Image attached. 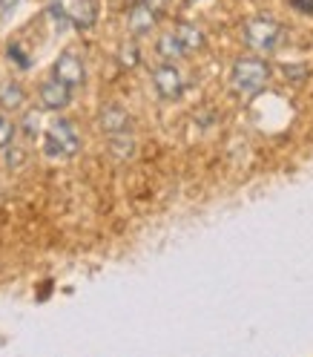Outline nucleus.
<instances>
[{"instance_id":"nucleus-1","label":"nucleus","mask_w":313,"mask_h":357,"mask_svg":"<svg viewBox=\"0 0 313 357\" xmlns=\"http://www.w3.org/2000/svg\"><path fill=\"white\" fill-rule=\"evenodd\" d=\"M230 81H233V89L239 96L250 98V96L262 93L264 84H267V63L262 58H241L233 63Z\"/></svg>"},{"instance_id":"nucleus-2","label":"nucleus","mask_w":313,"mask_h":357,"mask_svg":"<svg viewBox=\"0 0 313 357\" xmlns=\"http://www.w3.org/2000/svg\"><path fill=\"white\" fill-rule=\"evenodd\" d=\"M43 147H47V155H52V159H66V155H75L81 150V136H78L75 124L66 121V119L49 121L47 142H43Z\"/></svg>"},{"instance_id":"nucleus-3","label":"nucleus","mask_w":313,"mask_h":357,"mask_svg":"<svg viewBox=\"0 0 313 357\" xmlns=\"http://www.w3.org/2000/svg\"><path fill=\"white\" fill-rule=\"evenodd\" d=\"M282 38V26L271 17H248L241 26V40L256 52H273Z\"/></svg>"},{"instance_id":"nucleus-4","label":"nucleus","mask_w":313,"mask_h":357,"mask_svg":"<svg viewBox=\"0 0 313 357\" xmlns=\"http://www.w3.org/2000/svg\"><path fill=\"white\" fill-rule=\"evenodd\" d=\"M152 84H155V89H159V96L167 98V101H172V98H178L184 93V78L172 63H161L159 70L152 73Z\"/></svg>"},{"instance_id":"nucleus-5","label":"nucleus","mask_w":313,"mask_h":357,"mask_svg":"<svg viewBox=\"0 0 313 357\" xmlns=\"http://www.w3.org/2000/svg\"><path fill=\"white\" fill-rule=\"evenodd\" d=\"M40 107L43 109H63L66 104L72 101V86H66L63 81H58L55 75L49 81L40 84Z\"/></svg>"},{"instance_id":"nucleus-6","label":"nucleus","mask_w":313,"mask_h":357,"mask_svg":"<svg viewBox=\"0 0 313 357\" xmlns=\"http://www.w3.org/2000/svg\"><path fill=\"white\" fill-rule=\"evenodd\" d=\"M55 78L63 81L66 86H81L86 73H83V61L75 55V52H63L58 61H55Z\"/></svg>"},{"instance_id":"nucleus-7","label":"nucleus","mask_w":313,"mask_h":357,"mask_svg":"<svg viewBox=\"0 0 313 357\" xmlns=\"http://www.w3.org/2000/svg\"><path fill=\"white\" fill-rule=\"evenodd\" d=\"M66 17H70V24L78 26V29L95 26V20H98V0H72L70 9H66Z\"/></svg>"},{"instance_id":"nucleus-8","label":"nucleus","mask_w":313,"mask_h":357,"mask_svg":"<svg viewBox=\"0 0 313 357\" xmlns=\"http://www.w3.org/2000/svg\"><path fill=\"white\" fill-rule=\"evenodd\" d=\"M155 24H159V15H155V9L144 6V3H136L127 15V26H129L132 35H150L155 29Z\"/></svg>"},{"instance_id":"nucleus-9","label":"nucleus","mask_w":313,"mask_h":357,"mask_svg":"<svg viewBox=\"0 0 313 357\" xmlns=\"http://www.w3.org/2000/svg\"><path fill=\"white\" fill-rule=\"evenodd\" d=\"M129 116L127 109L118 107V104H106L101 109V130L106 132V136H118V132H129Z\"/></svg>"},{"instance_id":"nucleus-10","label":"nucleus","mask_w":313,"mask_h":357,"mask_svg":"<svg viewBox=\"0 0 313 357\" xmlns=\"http://www.w3.org/2000/svg\"><path fill=\"white\" fill-rule=\"evenodd\" d=\"M24 101H26V93L17 81H0V107L3 109H20Z\"/></svg>"},{"instance_id":"nucleus-11","label":"nucleus","mask_w":313,"mask_h":357,"mask_svg":"<svg viewBox=\"0 0 313 357\" xmlns=\"http://www.w3.org/2000/svg\"><path fill=\"white\" fill-rule=\"evenodd\" d=\"M175 38H178V43H182L184 52H195V50L204 47V32H201L198 26H193V24H178Z\"/></svg>"},{"instance_id":"nucleus-12","label":"nucleus","mask_w":313,"mask_h":357,"mask_svg":"<svg viewBox=\"0 0 313 357\" xmlns=\"http://www.w3.org/2000/svg\"><path fill=\"white\" fill-rule=\"evenodd\" d=\"M109 153H113L115 159H132V153H136V142H132L129 132L109 136Z\"/></svg>"},{"instance_id":"nucleus-13","label":"nucleus","mask_w":313,"mask_h":357,"mask_svg":"<svg viewBox=\"0 0 313 357\" xmlns=\"http://www.w3.org/2000/svg\"><path fill=\"white\" fill-rule=\"evenodd\" d=\"M159 55H161L164 61H175V58L184 55V50H182V43H178L175 32H167V35L159 38Z\"/></svg>"},{"instance_id":"nucleus-14","label":"nucleus","mask_w":313,"mask_h":357,"mask_svg":"<svg viewBox=\"0 0 313 357\" xmlns=\"http://www.w3.org/2000/svg\"><path fill=\"white\" fill-rule=\"evenodd\" d=\"M118 58H121V66H127V70H132V66H136L138 63V47H136V43H124V47H121V52H118Z\"/></svg>"},{"instance_id":"nucleus-15","label":"nucleus","mask_w":313,"mask_h":357,"mask_svg":"<svg viewBox=\"0 0 313 357\" xmlns=\"http://www.w3.org/2000/svg\"><path fill=\"white\" fill-rule=\"evenodd\" d=\"M12 139H15V124L0 113V150H6L12 144Z\"/></svg>"},{"instance_id":"nucleus-16","label":"nucleus","mask_w":313,"mask_h":357,"mask_svg":"<svg viewBox=\"0 0 313 357\" xmlns=\"http://www.w3.org/2000/svg\"><path fill=\"white\" fill-rule=\"evenodd\" d=\"M24 132L32 139V136H38L40 132V113H35V109H29V113L24 116Z\"/></svg>"},{"instance_id":"nucleus-17","label":"nucleus","mask_w":313,"mask_h":357,"mask_svg":"<svg viewBox=\"0 0 313 357\" xmlns=\"http://www.w3.org/2000/svg\"><path fill=\"white\" fill-rule=\"evenodd\" d=\"M9 58H12V61L20 66V70H29V66H32L29 55H24V50H20L17 43H9Z\"/></svg>"},{"instance_id":"nucleus-18","label":"nucleus","mask_w":313,"mask_h":357,"mask_svg":"<svg viewBox=\"0 0 313 357\" xmlns=\"http://www.w3.org/2000/svg\"><path fill=\"white\" fill-rule=\"evenodd\" d=\"M290 6H294L296 12H305V15H310V12H313V0H290Z\"/></svg>"},{"instance_id":"nucleus-19","label":"nucleus","mask_w":313,"mask_h":357,"mask_svg":"<svg viewBox=\"0 0 313 357\" xmlns=\"http://www.w3.org/2000/svg\"><path fill=\"white\" fill-rule=\"evenodd\" d=\"M6 162H9V165H20V162H24V153H20L17 147H9V150H6Z\"/></svg>"},{"instance_id":"nucleus-20","label":"nucleus","mask_w":313,"mask_h":357,"mask_svg":"<svg viewBox=\"0 0 313 357\" xmlns=\"http://www.w3.org/2000/svg\"><path fill=\"white\" fill-rule=\"evenodd\" d=\"M138 3H144V6H150V9H155V12H159V9H164V3H167V0H138Z\"/></svg>"},{"instance_id":"nucleus-21","label":"nucleus","mask_w":313,"mask_h":357,"mask_svg":"<svg viewBox=\"0 0 313 357\" xmlns=\"http://www.w3.org/2000/svg\"><path fill=\"white\" fill-rule=\"evenodd\" d=\"M20 0H0V12H12Z\"/></svg>"},{"instance_id":"nucleus-22","label":"nucleus","mask_w":313,"mask_h":357,"mask_svg":"<svg viewBox=\"0 0 313 357\" xmlns=\"http://www.w3.org/2000/svg\"><path fill=\"white\" fill-rule=\"evenodd\" d=\"M49 3H63V0H49Z\"/></svg>"},{"instance_id":"nucleus-23","label":"nucleus","mask_w":313,"mask_h":357,"mask_svg":"<svg viewBox=\"0 0 313 357\" xmlns=\"http://www.w3.org/2000/svg\"><path fill=\"white\" fill-rule=\"evenodd\" d=\"M187 3H195V0H187Z\"/></svg>"}]
</instances>
